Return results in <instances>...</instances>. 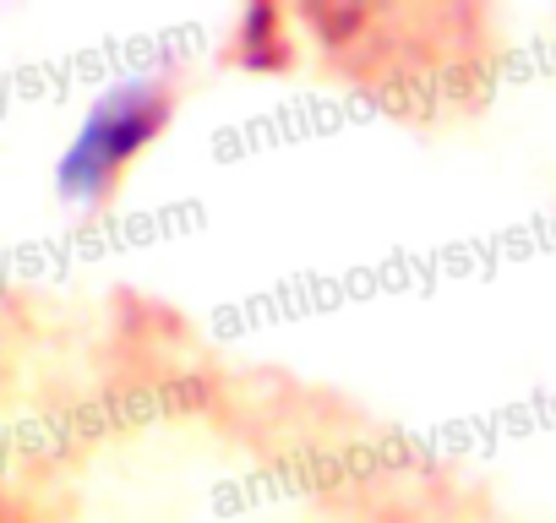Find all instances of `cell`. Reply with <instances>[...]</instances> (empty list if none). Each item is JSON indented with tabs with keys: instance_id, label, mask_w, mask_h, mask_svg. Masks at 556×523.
Masks as SVG:
<instances>
[{
	"instance_id": "obj_1",
	"label": "cell",
	"mask_w": 556,
	"mask_h": 523,
	"mask_svg": "<svg viewBox=\"0 0 556 523\" xmlns=\"http://www.w3.org/2000/svg\"><path fill=\"white\" fill-rule=\"evenodd\" d=\"M180 110V72L148 66L131 77H115L77 120L72 142L55 158V196L72 213H104L126 180V169L164 137V126Z\"/></svg>"
},
{
	"instance_id": "obj_2",
	"label": "cell",
	"mask_w": 556,
	"mask_h": 523,
	"mask_svg": "<svg viewBox=\"0 0 556 523\" xmlns=\"http://www.w3.org/2000/svg\"><path fill=\"white\" fill-rule=\"evenodd\" d=\"M224 55H229L240 72H262V77L290 72V66H295V39H290L285 7H273V0H251V7H240Z\"/></svg>"
}]
</instances>
